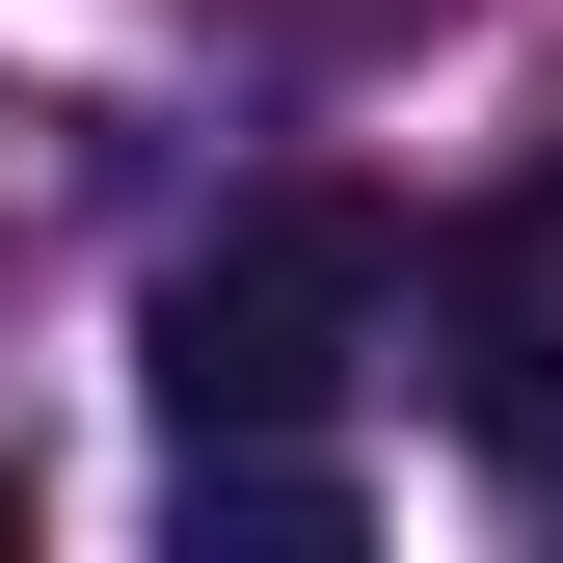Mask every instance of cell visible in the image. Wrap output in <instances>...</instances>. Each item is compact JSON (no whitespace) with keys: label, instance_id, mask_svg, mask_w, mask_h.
I'll return each mask as SVG.
<instances>
[{"label":"cell","instance_id":"2","mask_svg":"<svg viewBox=\"0 0 563 563\" xmlns=\"http://www.w3.org/2000/svg\"><path fill=\"white\" fill-rule=\"evenodd\" d=\"M216 537H242V563H322V537H349V456H296V430H188V563H216Z\"/></svg>","mask_w":563,"mask_h":563},{"label":"cell","instance_id":"1","mask_svg":"<svg viewBox=\"0 0 563 563\" xmlns=\"http://www.w3.org/2000/svg\"><path fill=\"white\" fill-rule=\"evenodd\" d=\"M376 296H402V216H376V188H268L242 242L162 268L134 376H162V430H296L349 349H376Z\"/></svg>","mask_w":563,"mask_h":563}]
</instances>
